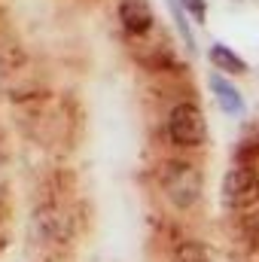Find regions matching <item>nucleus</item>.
<instances>
[{"label":"nucleus","instance_id":"obj_5","mask_svg":"<svg viewBox=\"0 0 259 262\" xmlns=\"http://www.w3.org/2000/svg\"><path fill=\"white\" fill-rule=\"evenodd\" d=\"M207 85H210V95L217 98V107L226 113V116H241L247 101H244V92L232 82V76H223V73H210L207 76Z\"/></svg>","mask_w":259,"mask_h":262},{"label":"nucleus","instance_id":"obj_8","mask_svg":"<svg viewBox=\"0 0 259 262\" xmlns=\"http://www.w3.org/2000/svg\"><path fill=\"white\" fill-rule=\"evenodd\" d=\"M171 262H213V253H210V247H207L204 241L186 238V241H180V244L174 247Z\"/></svg>","mask_w":259,"mask_h":262},{"label":"nucleus","instance_id":"obj_9","mask_svg":"<svg viewBox=\"0 0 259 262\" xmlns=\"http://www.w3.org/2000/svg\"><path fill=\"white\" fill-rule=\"evenodd\" d=\"M168 6H171V18H174V25H177V34H180V40H183V46H186V52L195 55V34H192V25H189V15L183 12V6H180V0H168Z\"/></svg>","mask_w":259,"mask_h":262},{"label":"nucleus","instance_id":"obj_6","mask_svg":"<svg viewBox=\"0 0 259 262\" xmlns=\"http://www.w3.org/2000/svg\"><path fill=\"white\" fill-rule=\"evenodd\" d=\"M207 58H210V64L217 73H223V76H244L250 67L247 61L235 52V49H229L226 43H213L210 46V52H207Z\"/></svg>","mask_w":259,"mask_h":262},{"label":"nucleus","instance_id":"obj_4","mask_svg":"<svg viewBox=\"0 0 259 262\" xmlns=\"http://www.w3.org/2000/svg\"><path fill=\"white\" fill-rule=\"evenodd\" d=\"M116 18L128 37H146L156 28V12L149 0H119L116 3Z\"/></svg>","mask_w":259,"mask_h":262},{"label":"nucleus","instance_id":"obj_7","mask_svg":"<svg viewBox=\"0 0 259 262\" xmlns=\"http://www.w3.org/2000/svg\"><path fill=\"white\" fill-rule=\"evenodd\" d=\"M238 235H241L244 247L259 256V204L244 210V213H238Z\"/></svg>","mask_w":259,"mask_h":262},{"label":"nucleus","instance_id":"obj_11","mask_svg":"<svg viewBox=\"0 0 259 262\" xmlns=\"http://www.w3.org/2000/svg\"><path fill=\"white\" fill-rule=\"evenodd\" d=\"M183 12L192 18L195 25H204L207 21V0H180Z\"/></svg>","mask_w":259,"mask_h":262},{"label":"nucleus","instance_id":"obj_3","mask_svg":"<svg viewBox=\"0 0 259 262\" xmlns=\"http://www.w3.org/2000/svg\"><path fill=\"white\" fill-rule=\"evenodd\" d=\"M220 201L232 213H244L259 204V165H241L232 162L220 183Z\"/></svg>","mask_w":259,"mask_h":262},{"label":"nucleus","instance_id":"obj_10","mask_svg":"<svg viewBox=\"0 0 259 262\" xmlns=\"http://www.w3.org/2000/svg\"><path fill=\"white\" fill-rule=\"evenodd\" d=\"M259 159V131H250L241 137V143L235 146V162L241 165H256Z\"/></svg>","mask_w":259,"mask_h":262},{"label":"nucleus","instance_id":"obj_2","mask_svg":"<svg viewBox=\"0 0 259 262\" xmlns=\"http://www.w3.org/2000/svg\"><path fill=\"white\" fill-rule=\"evenodd\" d=\"M165 134L174 146L180 149H198L207 143V119L195 101H177L168 110L165 119Z\"/></svg>","mask_w":259,"mask_h":262},{"label":"nucleus","instance_id":"obj_1","mask_svg":"<svg viewBox=\"0 0 259 262\" xmlns=\"http://www.w3.org/2000/svg\"><path fill=\"white\" fill-rule=\"evenodd\" d=\"M159 186L177 210H192L204 195V174L192 159H168L159 171Z\"/></svg>","mask_w":259,"mask_h":262}]
</instances>
